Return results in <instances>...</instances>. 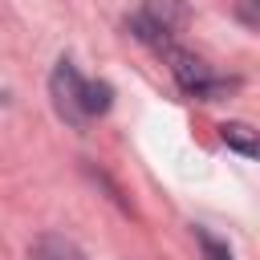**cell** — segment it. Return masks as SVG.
Wrapping results in <instances>:
<instances>
[{"mask_svg": "<svg viewBox=\"0 0 260 260\" xmlns=\"http://www.w3.org/2000/svg\"><path fill=\"white\" fill-rule=\"evenodd\" d=\"M187 20H191V12H187L183 0H142L134 20H130V28H134V37H142V41L162 49L171 37H179L187 28Z\"/></svg>", "mask_w": 260, "mask_h": 260, "instance_id": "obj_1", "label": "cell"}, {"mask_svg": "<svg viewBox=\"0 0 260 260\" xmlns=\"http://www.w3.org/2000/svg\"><path fill=\"white\" fill-rule=\"evenodd\" d=\"M49 93H53V106H57V114L69 122V126H85L89 118H85V106H81V93H85V81H81V73H77V65L73 61H57V69H53V77H49Z\"/></svg>", "mask_w": 260, "mask_h": 260, "instance_id": "obj_2", "label": "cell"}, {"mask_svg": "<svg viewBox=\"0 0 260 260\" xmlns=\"http://www.w3.org/2000/svg\"><path fill=\"white\" fill-rule=\"evenodd\" d=\"M162 49H167V61H171L175 81H179L187 93H195V98H203V102H211L215 93H223V81H215L211 69H207L199 57H191V53H183V49H171V45H162Z\"/></svg>", "mask_w": 260, "mask_h": 260, "instance_id": "obj_3", "label": "cell"}, {"mask_svg": "<svg viewBox=\"0 0 260 260\" xmlns=\"http://www.w3.org/2000/svg\"><path fill=\"white\" fill-rule=\"evenodd\" d=\"M219 138H223L232 150H240L244 158H256V154H260L256 134H252V126H244V122H223V126H219Z\"/></svg>", "mask_w": 260, "mask_h": 260, "instance_id": "obj_4", "label": "cell"}, {"mask_svg": "<svg viewBox=\"0 0 260 260\" xmlns=\"http://www.w3.org/2000/svg\"><path fill=\"white\" fill-rule=\"evenodd\" d=\"M32 260H81V252L61 236H41L32 244Z\"/></svg>", "mask_w": 260, "mask_h": 260, "instance_id": "obj_5", "label": "cell"}, {"mask_svg": "<svg viewBox=\"0 0 260 260\" xmlns=\"http://www.w3.org/2000/svg\"><path fill=\"white\" fill-rule=\"evenodd\" d=\"M110 98H114V89H110L106 81H85V93H81L85 118H98V114H106V110H110Z\"/></svg>", "mask_w": 260, "mask_h": 260, "instance_id": "obj_6", "label": "cell"}, {"mask_svg": "<svg viewBox=\"0 0 260 260\" xmlns=\"http://www.w3.org/2000/svg\"><path fill=\"white\" fill-rule=\"evenodd\" d=\"M195 240L203 244V256H207V260H232V248H228V244H219L207 228H195Z\"/></svg>", "mask_w": 260, "mask_h": 260, "instance_id": "obj_7", "label": "cell"}, {"mask_svg": "<svg viewBox=\"0 0 260 260\" xmlns=\"http://www.w3.org/2000/svg\"><path fill=\"white\" fill-rule=\"evenodd\" d=\"M0 102H4V89H0Z\"/></svg>", "mask_w": 260, "mask_h": 260, "instance_id": "obj_8", "label": "cell"}]
</instances>
